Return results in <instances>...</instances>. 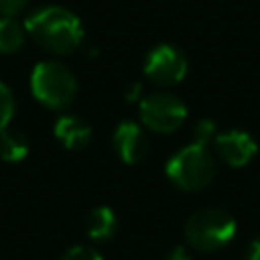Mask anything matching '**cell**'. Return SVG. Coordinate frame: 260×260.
<instances>
[{
	"instance_id": "1",
	"label": "cell",
	"mask_w": 260,
	"mask_h": 260,
	"mask_svg": "<svg viewBox=\"0 0 260 260\" xmlns=\"http://www.w3.org/2000/svg\"><path fill=\"white\" fill-rule=\"evenodd\" d=\"M26 35L51 55H69L83 45L79 18L61 6H43L24 20Z\"/></svg>"
},
{
	"instance_id": "2",
	"label": "cell",
	"mask_w": 260,
	"mask_h": 260,
	"mask_svg": "<svg viewBox=\"0 0 260 260\" xmlns=\"http://www.w3.org/2000/svg\"><path fill=\"white\" fill-rule=\"evenodd\" d=\"M32 95L51 110L67 108L77 93V81L71 69L59 61H41L30 73Z\"/></svg>"
},
{
	"instance_id": "3",
	"label": "cell",
	"mask_w": 260,
	"mask_h": 260,
	"mask_svg": "<svg viewBox=\"0 0 260 260\" xmlns=\"http://www.w3.org/2000/svg\"><path fill=\"white\" fill-rule=\"evenodd\" d=\"M167 177L183 191H199L213 181L215 160L203 142H193L169 158Z\"/></svg>"
},
{
	"instance_id": "4",
	"label": "cell",
	"mask_w": 260,
	"mask_h": 260,
	"mask_svg": "<svg viewBox=\"0 0 260 260\" xmlns=\"http://www.w3.org/2000/svg\"><path fill=\"white\" fill-rule=\"evenodd\" d=\"M236 236V219L217 207L195 211L185 223V240L199 252H215Z\"/></svg>"
},
{
	"instance_id": "5",
	"label": "cell",
	"mask_w": 260,
	"mask_h": 260,
	"mask_svg": "<svg viewBox=\"0 0 260 260\" xmlns=\"http://www.w3.org/2000/svg\"><path fill=\"white\" fill-rule=\"evenodd\" d=\"M140 120L152 132H175L187 120V108L181 98L169 91H154L140 102Z\"/></svg>"
},
{
	"instance_id": "6",
	"label": "cell",
	"mask_w": 260,
	"mask_h": 260,
	"mask_svg": "<svg viewBox=\"0 0 260 260\" xmlns=\"http://www.w3.org/2000/svg\"><path fill=\"white\" fill-rule=\"evenodd\" d=\"M146 77L160 87H171L179 83L187 73V59L185 55L173 45H158L154 47L144 61Z\"/></svg>"
},
{
	"instance_id": "7",
	"label": "cell",
	"mask_w": 260,
	"mask_h": 260,
	"mask_svg": "<svg viewBox=\"0 0 260 260\" xmlns=\"http://www.w3.org/2000/svg\"><path fill=\"white\" fill-rule=\"evenodd\" d=\"M256 150H258V146L248 132L230 130L225 134L215 136V152L230 167L238 169V167L248 165L252 160V156L256 154Z\"/></svg>"
},
{
	"instance_id": "8",
	"label": "cell",
	"mask_w": 260,
	"mask_h": 260,
	"mask_svg": "<svg viewBox=\"0 0 260 260\" xmlns=\"http://www.w3.org/2000/svg\"><path fill=\"white\" fill-rule=\"evenodd\" d=\"M114 148L120 160L134 165L140 162L148 152V140L144 130L134 122H122L118 124L114 132Z\"/></svg>"
},
{
	"instance_id": "9",
	"label": "cell",
	"mask_w": 260,
	"mask_h": 260,
	"mask_svg": "<svg viewBox=\"0 0 260 260\" xmlns=\"http://www.w3.org/2000/svg\"><path fill=\"white\" fill-rule=\"evenodd\" d=\"M55 138L69 150H79L85 148L91 140V128L85 120L77 116H61L55 122Z\"/></svg>"
},
{
	"instance_id": "10",
	"label": "cell",
	"mask_w": 260,
	"mask_h": 260,
	"mask_svg": "<svg viewBox=\"0 0 260 260\" xmlns=\"http://www.w3.org/2000/svg\"><path fill=\"white\" fill-rule=\"evenodd\" d=\"M83 228L91 240H110L116 234V213L110 207H95L87 213Z\"/></svg>"
},
{
	"instance_id": "11",
	"label": "cell",
	"mask_w": 260,
	"mask_h": 260,
	"mask_svg": "<svg viewBox=\"0 0 260 260\" xmlns=\"http://www.w3.org/2000/svg\"><path fill=\"white\" fill-rule=\"evenodd\" d=\"M28 154V138L18 128L0 130V158L6 162H18Z\"/></svg>"
},
{
	"instance_id": "12",
	"label": "cell",
	"mask_w": 260,
	"mask_h": 260,
	"mask_svg": "<svg viewBox=\"0 0 260 260\" xmlns=\"http://www.w3.org/2000/svg\"><path fill=\"white\" fill-rule=\"evenodd\" d=\"M24 39H26V28L14 16L0 18V53L10 55L20 51Z\"/></svg>"
},
{
	"instance_id": "13",
	"label": "cell",
	"mask_w": 260,
	"mask_h": 260,
	"mask_svg": "<svg viewBox=\"0 0 260 260\" xmlns=\"http://www.w3.org/2000/svg\"><path fill=\"white\" fill-rule=\"evenodd\" d=\"M14 110H16L14 95H12L10 87L0 81V130H4V128L10 126V120L14 116Z\"/></svg>"
},
{
	"instance_id": "14",
	"label": "cell",
	"mask_w": 260,
	"mask_h": 260,
	"mask_svg": "<svg viewBox=\"0 0 260 260\" xmlns=\"http://www.w3.org/2000/svg\"><path fill=\"white\" fill-rule=\"evenodd\" d=\"M61 260H104L93 248H87V246H73L71 250H67Z\"/></svg>"
},
{
	"instance_id": "15",
	"label": "cell",
	"mask_w": 260,
	"mask_h": 260,
	"mask_svg": "<svg viewBox=\"0 0 260 260\" xmlns=\"http://www.w3.org/2000/svg\"><path fill=\"white\" fill-rule=\"evenodd\" d=\"M26 4H28V0H0V18L16 16Z\"/></svg>"
},
{
	"instance_id": "16",
	"label": "cell",
	"mask_w": 260,
	"mask_h": 260,
	"mask_svg": "<svg viewBox=\"0 0 260 260\" xmlns=\"http://www.w3.org/2000/svg\"><path fill=\"white\" fill-rule=\"evenodd\" d=\"M213 134H215V124H213L211 120H201V122H197V126H195V136H197V140H195V142L207 144V140H209Z\"/></svg>"
},
{
	"instance_id": "17",
	"label": "cell",
	"mask_w": 260,
	"mask_h": 260,
	"mask_svg": "<svg viewBox=\"0 0 260 260\" xmlns=\"http://www.w3.org/2000/svg\"><path fill=\"white\" fill-rule=\"evenodd\" d=\"M167 260H193V258H191V254H189L185 248H175V250L167 256Z\"/></svg>"
},
{
	"instance_id": "18",
	"label": "cell",
	"mask_w": 260,
	"mask_h": 260,
	"mask_svg": "<svg viewBox=\"0 0 260 260\" xmlns=\"http://www.w3.org/2000/svg\"><path fill=\"white\" fill-rule=\"evenodd\" d=\"M248 260H260V238H256L248 248Z\"/></svg>"
},
{
	"instance_id": "19",
	"label": "cell",
	"mask_w": 260,
	"mask_h": 260,
	"mask_svg": "<svg viewBox=\"0 0 260 260\" xmlns=\"http://www.w3.org/2000/svg\"><path fill=\"white\" fill-rule=\"evenodd\" d=\"M126 89H128V91H126V100H130V102H134V100L140 95V83H132V87L128 85Z\"/></svg>"
}]
</instances>
